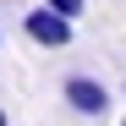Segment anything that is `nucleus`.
<instances>
[{
    "instance_id": "obj_5",
    "label": "nucleus",
    "mask_w": 126,
    "mask_h": 126,
    "mask_svg": "<svg viewBox=\"0 0 126 126\" xmlns=\"http://www.w3.org/2000/svg\"><path fill=\"white\" fill-rule=\"evenodd\" d=\"M0 38H6V33H0Z\"/></svg>"
},
{
    "instance_id": "obj_3",
    "label": "nucleus",
    "mask_w": 126,
    "mask_h": 126,
    "mask_svg": "<svg viewBox=\"0 0 126 126\" xmlns=\"http://www.w3.org/2000/svg\"><path fill=\"white\" fill-rule=\"evenodd\" d=\"M44 6H55L60 16H82V0H44Z\"/></svg>"
},
{
    "instance_id": "obj_1",
    "label": "nucleus",
    "mask_w": 126,
    "mask_h": 126,
    "mask_svg": "<svg viewBox=\"0 0 126 126\" xmlns=\"http://www.w3.org/2000/svg\"><path fill=\"white\" fill-rule=\"evenodd\" d=\"M22 33L44 49H66L71 44V16H60L55 6H33V11H22Z\"/></svg>"
},
{
    "instance_id": "obj_4",
    "label": "nucleus",
    "mask_w": 126,
    "mask_h": 126,
    "mask_svg": "<svg viewBox=\"0 0 126 126\" xmlns=\"http://www.w3.org/2000/svg\"><path fill=\"white\" fill-rule=\"evenodd\" d=\"M0 126H6V104H0Z\"/></svg>"
},
{
    "instance_id": "obj_2",
    "label": "nucleus",
    "mask_w": 126,
    "mask_h": 126,
    "mask_svg": "<svg viewBox=\"0 0 126 126\" xmlns=\"http://www.w3.org/2000/svg\"><path fill=\"white\" fill-rule=\"evenodd\" d=\"M60 93H66V104H71L77 115H104V110H110V88H104L99 77H82L77 71V77H66Z\"/></svg>"
}]
</instances>
